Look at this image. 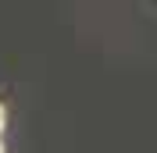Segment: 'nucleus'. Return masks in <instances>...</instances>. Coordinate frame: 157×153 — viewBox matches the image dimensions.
<instances>
[{"instance_id": "obj_1", "label": "nucleus", "mask_w": 157, "mask_h": 153, "mask_svg": "<svg viewBox=\"0 0 157 153\" xmlns=\"http://www.w3.org/2000/svg\"><path fill=\"white\" fill-rule=\"evenodd\" d=\"M4 125H7V107L0 103V132H4Z\"/></svg>"}, {"instance_id": "obj_2", "label": "nucleus", "mask_w": 157, "mask_h": 153, "mask_svg": "<svg viewBox=\"0 0 157 153\" xmlns=\"http://www.w3.org/2000/svg\"><path fill=\"white\" fill-rule=\"evenodd\" d=\"M0 153H4V143H0Z\"/></svg>"}]
</instances>
